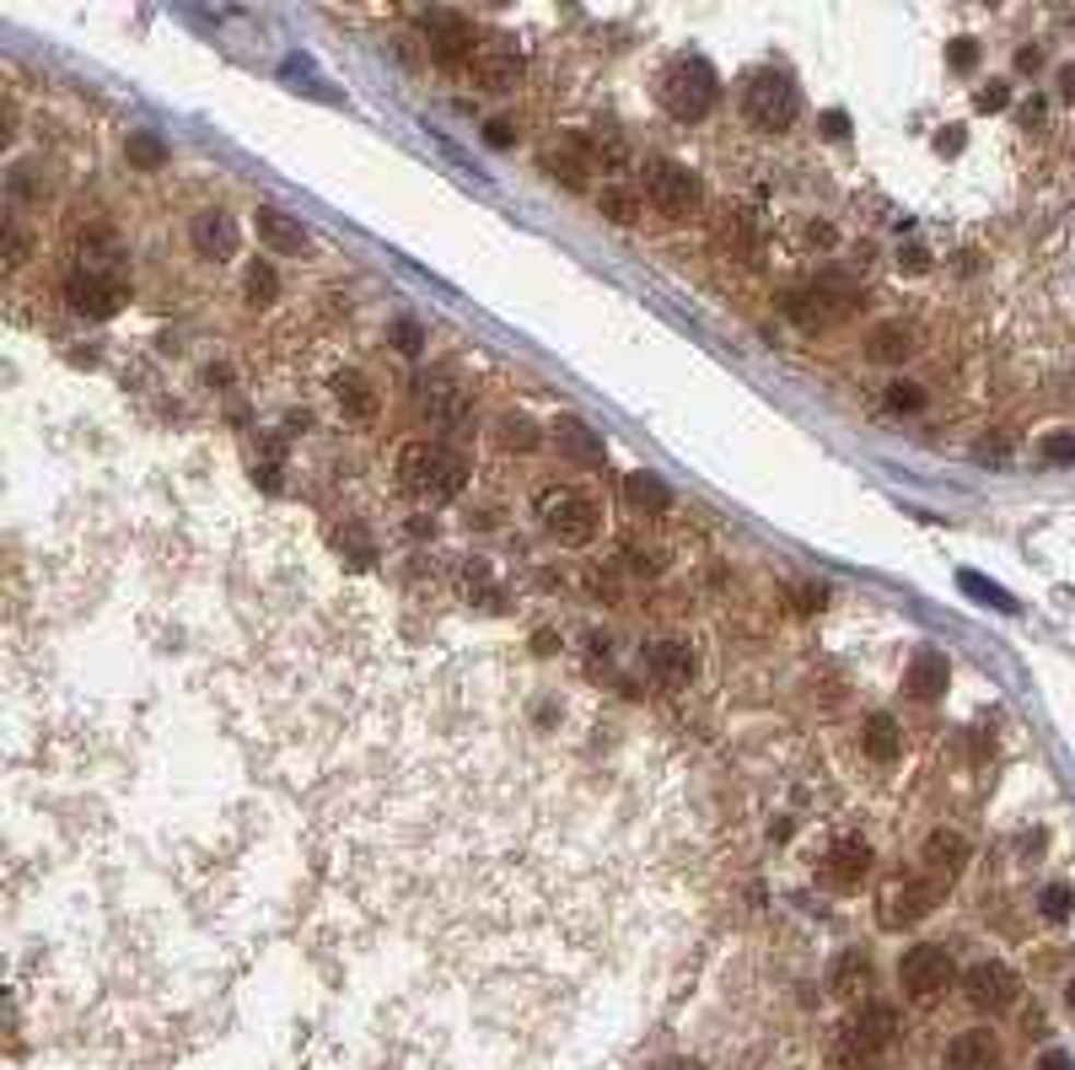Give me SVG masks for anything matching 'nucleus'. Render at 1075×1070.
<instances>
[{
	"mask_svg": "<svg viewBox=\"0 0 1075 1070\" xmlns=\"http://www.w3.org/2000/svg\"><path fill=\"white\" fill-rule=\"evenodd\" d=\"M398 485L414 496L420 505H442L452 496H463V485H468V463L442 446V441H409L404 452H398Z\"/></svg>",
	"mask_w": 1075,
	"mask_h": 1070,
	"instance_id": "nucleus-1",
	"label": "nucleus"
},
{
	"mask_svg": "<svg viewBox=\"0 0 1075 1070\" xmlns=\"http://www.w3.org/2000/svg\"><path fill=\"white\" fill-rule=\"evenodd\" d=\"M892 1038H898V1007L866 1001L844 1022V1033H839V1044L828 1055V1070H883Z\"/></svg>",
	"mask_w": 1075,
	"mask_h": 1070,
	"instance_id": "nucleus-2",
	"label": "nucleus"
},
{
	"mask_svg": "<svg viewBox=\"0 0 1075 1070\" xmlns=\"http://www.w3.org/2000/svg\"><path fill=\"white\" fill-rule=\"evenodd\" d=\"M715 97H721V81H715V70L694 55H683V60H673L662 70V108L673 114V119H683V125H694L704 119L710 108H715Z\"/></svg>",
	"mask_w": 1075,
	"mask_h": 1070,
	"instance_id": "nucleus-3",
	"label": "nucleus"
},
{
	"mask_svg": "<svg viewBox=\"0 0 1075 1070\" xmlns=\"http://www.w3.org/2000/svg\"><path fill=\"white\" fill-rule=\"evenodd\" d=\"M538 522L565 549H581V544L597 538V501L581 496V490H570V485H549V490H538Z\"/></svg>",
	"mask_w": 1075,
	"mask_h": 1070,
	"instance_id": "nucleus-4",
	"label": "nucleus"
},
{
	"mask_svg": "<svg viewBox=\"0 0 1075 1070\" xmlns=\"http://www.w3.org/2000/svg\"><path fill=\"white\" fill-rule=\"evenodd\" d=\"M743 114H748V125L780 135V129L796 125V114H802V92H796V81H791L785 70H759V75L748 81Z\"/></svg>",
	"mask_w": 1075,
	"mask_h": 1070,
	"instance_id": "nucleus-5",
	"label": "nucleus"
},
{
	"mask_svg": "<svg viewBox=\"0 0 1075 1070\" xmlns=\"http://www.w3.org/2000/svg\"><path fill=\"white\" fill-rule=\"evenodd\" d=\"M951 979H957V963H951L947 946L920 942V946H909V952L898 957V985H903L914 1001H931V996H942Z\"/></svg>",
	"mask_w": 1075,
	"mask_h": 1070,
	"instance_id": "nucleus-6",
	"label": "nucleus"
},
{
	"mask_svg": "<svg viewBox=\"0 0 1075 1070\" xmlns=\"http://www.w3.org/2000/svg\"><path fill=\"white\" fill-rule=\"evenodd\" d=\"M947 893V882L936 877H909V882H892L883 893V904H877V920H883L887 931H903V926H914V920H925L931 909H936V898Z\"/></svg>",
	"mask_w": 1075,
	"mask_h": 1070,
	"instance_id": "nucleus-7",
	"label": "nucleus"
},
{
	"mask_svg": "<svg viewBox=\"0 0 1075 1070\" xmlns=\"http://www.w3.org/2000/svg\"><path fill=\"white\" fill-rule=\"evenodd\" d=\"M962 996H968V1007L973 1011H1006L1016 1007V996H1021V979H1016V968L1012 963H973L968 974H962Z\"/></svg>",
	"mask_w": 1075,
	"mask_h": 1070,
	"instance_id": "nucleus-8",
	"label": "nucleus"
},
{
	"mask_svg": "<svg viewBox=\"0 0 1075 1070\" xmlns=\"http://www.w3.org/2000/svg\"><path fill=\"white\" fill-rule=\"evenodd\" d=\"M65 302H70V313L81 317H114L125 307V286L114 280V275H92V269H70V280H65Z\"/></svg>",
	"mask_w": 1075,
	"mask_h": 1070,
	"instance_id": "nucleus-9",
	"label": "nucleus"
},
{
	"mask_svg": "<svg viewBox=\"0 0 1075 1070\" xmlns=\"http://www.w3.org/2000/svg\"><path fill=\"white\" fill-rule=\"evenodd\" d=\"M645 194H651V205L662 216H689V210H699V178L689 167H678V162H651Z\"/></svg>",
	"mask_w": 1075,
	"mask_h": 1070,
	"instance_id": "nucleus-10",
	"label": "nucleus"
},
{
	"mask_svg": "<svg viewBox=\"0 0 1075 1070\" xmlns=\"http://www.w3.org/2000/svg\"><path fill=\"white\" fill-rule=\"evenodd\" d=\"M414 409H420V420L425 426H436V431H457L463 420H468V398H463V387L446 377H425L414 387Z\"/></svg>",
	"mask_w": 1075,
	"mask_h": 1070,
	"instance_id": "nucleus-11",
	"label": "nucleus"
},
{
	"mask_svg": "<svg viewBox=\"0 0 1075 1070\" xmlns=\"http://www.w3.org/2000/svg\"><path fill=\"white\" fill-rule=\"evenodd\" d=\"M474 75L490 86V92H506V86H516L522 81V70H527V60H522V49L511 44L506 33H495V38H484L479 49H474Z\"/></svg>",
	"mask_w": 1075,
	"mask_h": 1070,
	"instance_id": "nucleus-12",
	"label": "nucleus"
},
{
	"mask_svg": "<svg viewBox=\"0 0 1075 1070\" xmlns=\"http://www.w3.org/2000/svg\"><path fill=\"white\" fill-rule=\"evenodd\" d=\"M425 44H431V55L442 65H463V60H474V27L457 16V11H431L425 16Z\"/></svg>",
	"mask_w": 1075,
	"mask_h": 1070,
	"instance_id": "nucleus-13",
	"label": "nucleus"
},
{
	"mask_svg": "<svg viewBox=\"0 0 1075 1070\" xmlns=\"http://www.w3.org/2000/svg\"><path fill=\"white\" fill-rule=\"evenodd\" d=\"M189 237H194V253L199 258H210V264H226L232 253H237V221H232V210H199L194 216V226H189Z\"/></svg>",
	"mask_w": 1075,
	"mask_h": 1070,
	"instance_id": "nucleus-14",
	"label": "nucleus"
},
{
	"mask_svg": "<svg viewBox=\"0 0 1075 1070\" xmlns=\"http://www.w3.org/2000/svg\"><path fill=\"white\" fill-rule=\"evenodd\" d=\"M645 667H651V678L656 684H667V689H683V684H694V651H689V640H651L645 646Z\"/></svg>",
	"mask_w": 1075,
	"mask_h": 1070,
	"instance_id": "nucleus-15",
	"label": "nucleus"
},
{
	"mask_svg": "<svg viewBox=\"0 0 1075 1070\" xmlns=\"http://www.w3.org/2000/svg\"><path fill=\"white\" fill-rule=\"evenodd\" d=\"M258 226V243L269 253H291V258H302V253L313 248V237H307V226L296 221V216H285V210H274V205H264L254 216Z\"/></svg>",
	"mask_w": 1075,
	"mask_h": 1070,
	"instance_id": "nucleus-16",
	"label": "nucleus"
},
{
	"mask_svg": "<svg viewBox=\"0 0 1075 1070\" xmlns=\"http://www.w3.org/2000/svg\"><path fill=\"white\" fill-rule=\"evenodd\" d=\"M538 167H544V178H554V184H565V189H586L592 156H586L581 135H570L560 146H544V151H538Z\"/></svg>",
	"mask_w": 1075,
	"mask_h": 1070,
	"instance_id": "nucleus-17",
	"label": "nucleus"
},
{
	"mask_svg": "<svg viewBox=\"0 0 1075 1070\" xmlns=\"http://www.w3.org/2000/svg\"><path fill=\"white\" fill-rule=\"evenodd\" d=\"M828 882L833 887H861L866 872H872V845L861 839V834H844V839H833V850H828Z\"/></svg>",
	"mask_w": 1075,
	"mask_h": 1070,
	"instance_id": "nucleus-18",
	"label": "nucleus"
},
{
	"mask_svg": "<svg viewBox=\"0 0 1075 1070\" xmlns=\"http://www.w3.org/2000/svg\"><path fill=\"white\" fill-rule=\"evenodd\" d=\"M968 839L957 834V828H936L931 839H925V850H920V861H925V877H936V882H951L962 867H968Z\"/></svg>",
	"mask_w": 1075,
	"mask_h": 1070,
	"instance_id": "nucleus-19",
	"label": "nucleus"
},
{
	"mask_svg": "<svg viewBox=\"0 0 1075 1070\" xmlns=\"http://www.w3.org/2000/svg\"><path fill=\"white\" fill-rule=\"evenodd\" d=\"M1001 1060V1044H995V1033L990 1027H968V1033H957L947 1044V1055H942V1070H990Z\"/></svg>",
	"mask_w": 1075,
	"mask_h": 1070,
	"instance_id": "nucleus-20",
	"label": "nucleus"
},
{
	"mask_svg": "<svg viewBox=\"0 0 1075 1070\" xmlns=\"http://www.w3.org/2000/svg\"><path fill=\"white\" fill-rule=\"evenodd\" d=\"M951 684V667H947V656L942 651H914L909 656V673H903V689L914 694V699H942Z\"/></svg>",
	"mask_w": 1075,
	"mask_h": 1070,
	"instance_id": "nucleus-21",
	"label": "nucleus"
},
{
	"mask_svg": "<svg viewBox=\"0 0 1075 1070\" xmlns=\"http://www.w3.org/2000/svg\"><path fill=\"white\" fill-rule=\"evenodd\" d=\"M554 446H560V457L581 463V468L603 463V441H597V431H592L586 420H575V415H560V420H554Z\"/></svg>",
	"mask_w": 1075,
	"mask_h": 1070,
	"instance_id": "nucleus-22",
	"label": "nucleus"
},
{
	"mask_svg": "<svg viewBox=\"0 0 1075 1070\" xmlns=\"http://www.w3.org/2000/svg\"><path fill=\"white\" fill-rule=\"evenodd\" d=\"M334 404L344 409V420H377V387L366 382V372H339L334 377Z\"/></svg>",
	"mask_w": 1075,
	"mask_h": 1070,
	"instance_id": "nucleus-23",
	"label": "nucleus"
},
{
	"mask_svg": "<svg viewBox=\"0 0 1075 1070\" xmlns=\"http://www.w3.org/2000/svg\"><path fill=\"white\" fill-rule=\"evenodd\" d=\"M866 356L877 361V367H898V361H909L914 356V328L909 323H877L872 328V339H866Z\"/></svg>",
	"mask_w": 1075,
	"mask_h": 1070,
	"instance_id": "nucleus-24",
	"label": "nucleus"
},
{
	"mask_svg": "<svg viewBox=\"0 0 1075 1070\" xmlns=\"http://www.w3.org/2000/svg\"><path fill=\"white\" fill-rule=\"evenodd\" d=\"M624 501H630V511H645V516H662V511H673V490L656 479V474H630L624 479Z\"/></svg>",
	"mask_w": 1075,
	"mask_h": 1070,
	"instance_id": "nucleus-25",
	"label": "nucleus"
},
{
	"mask_svg": "<svg viewBox=\"0 0 1075 1070\" xmlns=\"http://www.w3.org/2000/svg\"><path fill=\"white\" fill-rule=\"evenodd\" d=\"M334 549L350 560V570H372V566H377V538H372L361 522H339V527H334Z\"/></svg>",
	"mask_w": 1075,
	"mask_h": 1070,
	"instance_id": "nucleus-26",
	"label": "nucleus"
},
{
	"mask_svg": "<svg viewBox=\"0 0 1075 1070\" xmlns=\"http://www.w3.org/2000/svg\"><path fill=\"white\" fill-rule=\"evenodd\" d=\"M828 985H833V996H844V1001H850V996H866V985H872V957H866V952H839Z\"/></svg>",
	"mask_w": 1075,
	"mask_h": 1070,
	"instance_id": "nucleus-27",
	"label": "nucleus"
},
{
	"mask_svg": "<svg viewBox=\"0 0 1075 1070\" xmlns=\"http://www.w3.org/2000/svg\"><path fill=\"white\" fill-rule=\"evenodd\" d=\"M581 146H586V156H592V167H624L630 162V146H624V135L614 125L592 129V135H581Z\"/></svg>",
	"mask_w": 1075,
	"mask_h": 1070,
	"instance_id": "nucleus-28",
	"label": "nucleus"
},
{
	"mask_svg": "<svg viewBox=\"0 0 1075 1070\" xmlns=\"http://www.w3.org/2000/svg\"><path fill=\"white\" fill-rule=\"evenodd\" d=\"M125 156H129V167L156 173V167H167V140H162V135H151V129H129Z\"/></svg>",
	"mask_w": 1075,
	"mask_h": 1070,
	"instance_id": "nucleus-29",
	"label": "nucleus"
},
{
	"mask_svg": "<svg viewBox=\"0 0 1075 1070\" xmlns=\"http://www.w3.org/2000/svg\"><path fill=\"white\" fill-rule=\"evenodd\" d=\"M75 248H81V269L114 275V264H119V237H114V232H86Z\"/></svg>",
	"mask_w": 1075,
	"mask_h": 1070,
	"instance_id": "nucleus-30",
	"label": "nucleus"
},
{
	"mask_svg": "<svg viewBox=\"0 0 1075 1070\" xmlns=\"http://www.w3.org/2000/svg\"><path fill=\"white\" fill-rule=\"evenodd\" d=\"M903 748V732H898V721L892 716H872L866 721V754L877 758V764H892Z\"/></svg>",
	"mask_w": 1075,
	"mask_h": 1070,
	"instance_id": "nucleus-31",
	"label": "nucleus"
},
{
	"mask_svg": "<svg viewBox=\"0 0 1075 1070\" xmlns=\"http://www.w3.org/2000/svg\"><path fill=\"white\" fill-rule=\"evenodd\" d=\"M280 468H285V441L280 437H264V446H258V457H254V479L274 496L285 479H280Z\"/></svg>",
	"mask_w": 1075,
	"mask_h": 1070,
	"instance_id": "nucleus-32",
	"label": "nucleus"
},
{
	"mask_svg": "<svg viewBox=\"0 0 1075 1070\" xmlns=\"http://www.w3.org/2000/svg\"><path fill=\"white\" fill-rule=\"evenodd\" d=\"M597 210H603L614 226H630L634 216H640V194L624 189V184H608V189L597 194Z\"/></svg>",
	"mask_w": 1075,
	"mask_h": 1070,
	"instance_id": "nucleus-33",
	"label": "nucleus"
},
{
	"mask_svg": "<svg viewBox=\"0 0 1075 1070\" xmlns=\"http://www.w3.org/2000/svg\"><path fill=\"white\" fill-rule=\"evenodd\" d=\"M957 586H962V592H973V597H979L984 608H1001V614H1016V597H1012V592H1006V586H995V581H984L979 570H962V575H957Z\"/></svg>",
	"mask_w": 1075,
	"mask_h": 1070,
	"instance_id": "nucleus-34",
	"label": "nucleus"
},
{
	"mask_svg": "<svg viewBox=\"0 0 1075 1070\" xmlns=\"http://www.w3.org/2000/svg\"><path fill=\"white\" fill-rule=\"evenodd\" d=\"M495 437H501L506 452H533V446H538V426H533L527 415H501V420H495Z\"/></svg>",
	"mask_w": 1075,
	"mask_h": 1070,
	"instance_id": "nucleus-35",
	"label": "nucleus"
},
{
	"mask_svg": "<svg viewBox=\"0 0 1075 1070\" xmlns=\"http://www.w3.org/2000/svg\"><path fill=\"white\" fill-rule=\"evenodd\" d=\"M5 194H11V205H33V199H44V178H38V167H33V162H16V167L5 173Z\"/></svg>",
	"mask_w": 1075,
	"mask_h": 1070,
	"instance_id": "nucleus-36",
	"label": "nucleus"
},
{
	"mask_svg": "<svg viewBox=\"0 0 1075 1070\" xmlns=\"http://www.w3.org/2000/svg\"><path fill=\"white\" fill-rule=\"evenodd\" d=\"M1038 915L1049 920V926H1065L1075 915V893L1065 882H1054V887H1043V898H1038Z\"/></svg>",
	"mask_w": 1075,
	"mask_h": 1070,
	"instance_id": "nucleus-37",
	"label": "nucleus"
},
{
	"mask_svg": "<svg viewBox=\"0 0 1075 1070\" xmlns=\"http://www.w3.org/2000/svg\"><path fill=\"white\" fill-rule=\"evenodd\" d=\"M243 286H248V302H254V307H269L274 291H280V280H274L269 264H248V280H243Z\"/></svg>",
	"mask_w": 1075,
	"mask_h": 1070,
	"instance_id": "nucleus-38",
	"label": "nucleus"
},
{
	"mask_svg": "<svg viewBox=\"0 0 1075 1070\" xmlns=\"http://www.w3.org/2000/svg\"><path fill=\"white\" fill-rule=\"evenodd\" d=\"M1038 457L1043 463H1075V431H1049L1038 441Z\"/></svg>",
	"mask_w": 1075,
	"mask_h": 1070,
	"instance_id": "nucleus-39",
	"label": "nucleus"
},
{
	"mask_svg": "<svg viewBox=\"0 0 1075 1070\" xmlns=\"http://www.w3.org/2000/svg\"><path fill=\"white\" fill-rule=\"evenodd\" d=\"M393 345H398L404 356H420V345H425V328H420L414 317H398V323H393Z\"/></svg>",
	"mask_w": 1075,
	"mask_h": 1070,
	"instance_id": "nucleus-40",
	"label": "nucleus"
},
{
	"mask_svg": "<svg viewBox=\"0 0 1075 1070\" xmlns=\"http://www.w3.org/2000/svg\"><path fill=\"white\" fill-rule=\"evenodd\" d=\"M27 248H33V243H27V232H22V221L11 216V221H5V269H16V264L27 258Z\"/></svg>",
	"mask_w": 1075,
	"mask_h": 1070,
	"instance_id": "nucleus-41",
	"label": "nucleus"
},
{
	"mask_svg": "<svg viewBox=\"0 0 1075 1070\" xmlns=\"http://www.w3.org/2000/svg\"><path fill=\"white\" fill-rule=\"evenodd\" d=\"M887 404H892V409H925V387H914V382H892V387H887Z\"/></svg>",
	"mask_w": 1075,
	"mask_h": 1070,
	"instance_id": "nucleus-42",
	"label": "nucleus"
},
{
	"mask_svg": "<svg viewBox=\"0 0 1075 1070\" xmlns=\"http://www.w3.org/2000/svg\"><path fill=\"white\" fill-rule=\"evenodd\" d=\"M947 60H951V70H973V65H979V44H973V38H957L947 49Z\"/></svg>",
	"mask_w": 1075,
	"mask_h": 1070,
	"instance_id": "nucleus-43",
	"label": "nucleus"
},
{
	"mask_svg": "<svg viewBox=\"0 0 1075 1070\" xmlns=\"http://www.w3.org/2000/svg\"><path fill=\"white\" fill-rule=\"evenodd\" d=\"M1006 103H1012V86H1006V81H990V86L979 92V108H984V114H995V108H1006Z\"/></svg>",
	"mask_w": 1075,
	"mask_h": 1070,
	"instance_id": "nucleus-44",
	"label": "nucleus"
},
{
	"mask_svg": "<svg viewBox=\"0 0 1075 1070\" xmlns=\"http://www.w3.org/2000/svg\"><path fill=\"white\" fill-rule=\"evenodd\" d=\"M973 452H979L984 463H1006V457H1012V441H1006V437H984Z\"/></svg>",
	"mask_w": 1075,
	"mask_h": 1070,
	"instance_id": "nucleus-45",
	"label": "nucleus"
},
{
	"mask_svg": "<svg viewBox=\"0 0 1075 1070\" xmlns=\"http://www.w3.org/2000/svg\"><path fill=\"white\" fill-rule=\"evenodd\" d=\"M484 140H490L495 151H506V146H516V129H511V119H490V125H484Z\"/></svg>",
	"mask_w": 1075,
	"mask_h": 1070,
	"instance_id": "nucleus-46",
	"label": "nucleus"
},
{
	"mask_svg": "<svg viewBox=\"0 0 1075 1070\" xmlns=\"http://www.w3.org/2000/svg\"><path fill=\"white\" fill-rule=\"evenodd\" d=\"M630 566L634 570H662L667 560H662V549H640V544H630Z\"/></svg>",
	"mask_w": 1075,
	"mask_h": 1070,
	"instance_id": "nucleus-47",
	"label": "nucleus"
},
{
	"mask_svg": "<svg viewBox=\"0 0 1075 1070\" xmlns=\"http://www.w3.org/2000/svg\"><path fill=\"white\" fill-rule=\"evenodd\" d=\"M1038 65H1043V49H1032V44H1021V49H1016V70H1021V75H1032Z\"/></svg>",
	"mask_w": 1075,
	"mask_h": 1070,
	"instance_id": "nucleus-48",
	"label": "nucleus"
},
{
	"mask_svg": "<svg viewBox=\"0 0 1075 1070\" xmlns=\"http://www.w3.org/2000/svg\"><path fill=\"white\" fill-rule=\"evenodd\" d=\"M1038 1070H1075V1060L1065 1055V1049H1049V1055L1038 1060Z\"/></svg>",
	"mask_w": 1075,
	"mask_h": 1070,
	"instance_id": "nucleus-49",
	"label": "nucleus"
},
{
	"mask_svg": "<svg viewBox=\"0 0 1075 1070\" xmlns=\"http://www.w3.org/2000/svg\"><path fill=\"white\" fill-rule=\"evenodd\" d=\"M844 129H850V119H844L839 108H833V114H822V135H833V140H839Z\"/></svg>",
	"mask_w": 1075,
	"mask_h": 1070,
	"instance_id": "nucleus-50",
	"label": "nucleus"
},
{
	"mask_svg": "<svg viewBox=\"0 0 1075 1070\" xmlns=\"http://www.w3.org/2000/svg\"><path fill=\"white\" fill-rule=\"evenodd\" d=\"M1060 97H1071V103H1075V65L1060 70Z\"/></svg>",
	"mask_w": 1075,
	"mask_h": 1070,
	"instance_id": "nucleus-51",
	"label": "nucleus"
},
{
	"mask_svg": "<svg viewBox=\"0 0 1075 1070\" xmlns=\"http://www.w3.org/2000/svg\"><path fill=\"white\" fill-rule=\"evenodd\" d=\"M898 264H909V269H925L931 258H925V253H920V248H903V253H898Z\"/></svg>",
	"mask_w": 1075,
	"mask_h": 1070,
	"instance_id": "nucleus-52",
	"label": "nucleus"
},
{
	"mask_svg": "<svg viewBox=\"0 0 1075 1070\" xmlns=\"http://www.w3.org/2000/svg\"><path fill=\"white\" fill-rule=\"evenodd\" d=\"M226 377H232L226 367H205V382H210V387H226Z\"/></svg>",
	"mask_w": 1075,
	"mask_h": 1070,
	"instance_id": "nucleus-53",
	"label": "nucleus"
},
{
	"mask_svg": "<svg viewBox=\"0 0 1075 1070\" xmlns=\"http://www.w3.org/2000/svg\"><path fill=\"white\" fill-rule=\"evenodd\" d=\"M1065 1007H1071V1011H1075V979H1071V990H1065Z\"/></svg>",
	"mask_w": 1075,
	"mask_h": 1070,
	"instance_id": "nucleus-54",
	"label": "nucleus"
},
{
	"mask_svg": "<svg viewBox=\"0 0 1075 1070\" xmlns=\"http://www.w3.org/2000/svg\"><path fill=\"white\" fill-rule=\"evenodd\" d=\"M667 1070H699V1066H683V1060H678V1066H667Z\"/></svg>",
	"mask_w": 1075,
	"mask_h": 1070,
	"instance_id": "nucleus-55",
	"label": "nucleus"
}]
</instances>
